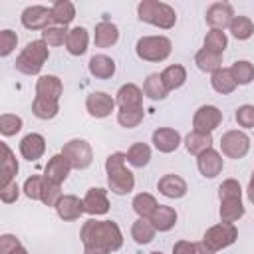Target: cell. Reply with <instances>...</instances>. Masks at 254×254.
Returning a JSON list of instances; mask_svg holds the SVG:
<instances>
[{
    "label": "cell",
    "instance_id": "cell-8",
    "mask_svg": "<svg viewBox=\"0 0 254 254\" xmlns=\"http://www.w3.org/2000/svg\"><path fill=\"white\" fill-rule=\"evenodd\" d=\"M135 50L145 62H163L171 54V40L165 36H145L137 42Z\"/></svg>",
    "mask_w": 254,
    "mask_h": 254
},
{
    "label": "cell",
    "instance_id": "cell-50",
    "mask_svg": "<svg viewBox=\"0 0 254 254\" xmlns=\"http://www.w3.org/2000/svg\"><path fill=\"white\" fill-rule=\"evenodd\" d=\"M248 198L254 202V173H252V179H250V185H248Z\"/></svg>",
    "mask_w": 254,
    "mask_h": 254
},
{
    "label": "cell",
    "instance_id": "cell-47",
    "mask_svg": "<svg viewBox=\"0 0 254 254\" xmlns=\"http://www.w3.org/2000/svg\"><path fill=\"white\" fill-rule=\"evenodd\" d=\"M18 194H20V190H18V185H16V181H14V183H10L8 187L0 189V198H2V202H6V204L14 202V200L18 198Z\"/></svg>",
    "mask_w": 254,
    "mask_h": 254
},
{
    "label": "cell",
    "instance_id": "cell-32",
    "mask_svg": "<svg viewBox=\"0 0 254 254\" xmlns=\"http://www.w3.org/2000/svg\"><path fill=\"white\" fill-rule=\"evenodd\" d=\"M155 226L151 224V220L147 218H139L133 222V228H131V236L137 244H149L153 238H155Z\"/></svg>",
    "mask_w": 254,
    "mask_h": 254
},
{
    "label": "cell",
    "instance_id": "cell-42",
    "mask_svg": "<svg viewBox=\"0 0 254 254\" xmlns=\"http://www.w3.org/2000/svg\"><path fill=\"white\" fill-rule=\"evenodd\" d=\"M20 129H22V119H20L18 115L4 113V115L0 117V131H2V135L10 137V135H16Z\"/></svg>",
    "mask_w": 254,
    "mask_h": 254
},
{
    "label": "cell",
    "instance_id": "cell-23",
    "mask_svg": "<svg viewBox=\"0 0 254 254\" xmlns=\"http://www.w3.org/2000/svg\"><path fill=\"white\" fill-rule=\"evenodd\" d=\"M157 187H159V192L169 198H181L187 194V183L179 175H165Z\"/></svg>",
    "mask_w": 254,
    "mask_h": 254
},
{
    "label": "cell",
    "instance_id": "cell-27",
    "mask_svg": "<svg viewBox=\"0 0 254 254\" xmlns=\"http://www.w3.org/2000/svg\"><path fill=\"white\" fill-rule=\"evenodd\" d=\"M95 46L97 48H107V46H113L117 40H119V30L115 24L111 22H99L95 26Z\"/></svg>",
    "mask_w": 254,
    "mask_h": 254
},
{
    "label": "cell",
    "instance_id": "cell-1",
    "mask_svg": "<svg viewBox=\"0 0 254 254\" xmlns=\"http://www.w3.org/2000/svg\"><path fill=\"white\" fill-rule=\"evenodd\" d=\"M79 238L83 242V254H111L121 248L123 234L111 220H87L81 226Z\"/></svg>",
    "mask_w": 254,
    "mask_h": 254
},
{
    "label": "cell",
    "instance_id": "cell-19",
    "mask_svg": "<svg viewBox=\"0 0 254 254\" xmlns=\"http://www.w3.org/2000/svg\"><path fill=\"white\" fill-rule=\"evenodd\" d=\"M46 151V141L40 133H28L20 141V153L28 161H38Z\"/></svg>",
    "mask_w": 254,
    "mask_h": 254
},
{
    "label": "cell",
    "instance_id": "cell-16",
    "mask_svg": "<svg viewBox=\"0 0 254 254\" xmlns=\"http://www.w3.org/2000/svg\"><path fill=\"white\" fill-rule=\"evenodd\" d=\"M69 169H71L69 161L60 153V155H54V157L48 161L46 171H44V177H46L50 183H54V185H62V183L67 179Z\"/></svg>",
    "mask_w": 254,
    "mask_h": 254
},
{
    "label": "cell",
    "instance_id": "cell-29",
    "mask_svg": "<svg viewBox=\"0 0 254 254\" xmlns=\"http://www.w3.org/2000/svg\"><path fill=\"white\" fill-rule=\"evenodd\" d=\"M210 83H212L214 91H218V93H222V95L232 93V91H234V87H236V81H234V77H232L230 69H224V67H220V69H216V71L212 73Z\"/></svg>",
    "mask_w": 254,
    "mask_h": 254
},
{
    "label": "cell",
    "instance_id": "cell-35",
    "mask_svg": "<svg viewBox=\"0 0 254 254\" xmlns=\"http://www.w3.org/2000/svg\"><path fill=\"white\" fill-rule=\"evenodd\" d=\"M194 62L198 65V69L202 71H216L220 69V64H222V56L220 54H214V52H208V50H200L196 56H194Z\"/></svg>",
    "mask_w": 254,
    "mask_h": 254
},
{
    "label": "cell",
    "instance_id": "cell-22",
    "mask_svg": "<svg viewBox=\"0 0 254 254\" xmlns=\"http://www.w3.org/2000/svg\"><path fill=\"white\" fill-rule=\"evenodd\" d=\"M153 143L161 153H173L181 145V135L175 129L163 127V129H157L153 133Z\"/></svg>",
    "mask_w": 254,
    "mask_h": 254
},
{
    "label": "cell",
    "instance_id": "cell-7",
    "mask_svg": "<svg viewBox=\"0 0 254 254\" xmlns=\"http://www.w3.org/2000/svg\"><path fill=\"white\" fill-rule=\"evenodd\" d=\"M24 192H26V196H30L34 200H42L48 206H56L58 200L62 198L60 185H54L46 177H40V175H32L30 179H26Z\"/></svg>",
    "mask_w": 254,
    "mask_h": 254
},
{
    "label": "cell",
    "instance_id": "cell-6",
    "mask_svg": "<svg viewBox=\"0 0 254 254\" xmlns=\"http://www.w3.org/2000/svg\"><path fill=\"white\" fill-rule=\"evenodd\" d=\"M48 56H50V52H48V44L44 40L30 42L16 58V69L26 75H36L44 67V62L48 60Z\"/></svg>",
    "mask_w": 254,
    "mask_h": 254
},
{
    "label": "cell",
    "instance_id": "cell-21",
    "mask_svg": "<svg viewBox=\"0 0 254 254\" xmlns=\"http://www.w3.org/2000/svg\"><path fill=\"white\" fill-rule=\"evenodd\" d=\"M83 208L89 214H105L109 210V200L103 189H89L83 198Z\"/></svg>",
    "mask_w": 254,
    "mask_h": 254
},
{
    "label": "cell",
    "instance_id": "cell-43",
    "mask_svg": "<svg viewBox=\"0 0 254 254\" xmlns=\"http://www.w3.org/2000/svg\"><path fill=\"white\" fill-rule=\"evenodd\" d=\"M0 254H28L20 240L12 234H2L0 236Z\"/></svg>",
    "mask_w": 254,
    "mask_h": 254
},
{
    "label": "cell",
    "instance_id": "cell-12",
    "mask_svg": "<svg viewBox=\"0 0 254 254\" xmlns=\"http://www.w3.org/2000/svg\"><path fill=\"white\" fill-rule=\"evenodd\" d=\"M222 121V113L214 107V105H202L196 109L194 113V119H192V125H194V131L196 133H206L210 135Z\"/></svg>",
    "mask_w": 254,
    "mask_h": 254
},
{
    "label": "cell",
    "instance_id": "cell-18",
    "mask_svg": "<svg viewBox=\"0 0 254 254\" xmlns=\"http://www.w3.org/2000/svg\"><path fill=\"white\" fill-rule=\"evenodd\" d=\"M117 103L121 109H143V91L133 83H125L117 91Z\"/></svg>",
    "mask_w": 254,
    "mask_h": 254
},
{
    "label": "cell",
    "instance_id": "cell-39",
    "mask_svg": "<svg viewBox=\"0 0 254 254\" xmlns=\"http://www.w3.org/2000/svg\"><path fill=\"white\" fill-rule=\"evenodd\" d=\"M230 73H232L236 85L238 83L240 85H246V83H250L254 79V65L250 62H236V64H232Z\"/></svg>",
    "mask_w": 254,
    "mask_h": 254
},
{
    "label": "cell",
    "instance_id": "cell-51",
    "mask_svg": "<svg viewBox=\"0 0 254 254\" xmlns=\"http://www.w3.org/2000/svg\"><path fill=\"white\" fill-rule=\"evenodd\" d=\"M151 254H163V252H151Z\"/></svg>",
    "mask_w": 254,
    "mask_h": 254
},
{
    "label": "cell",
    "instance_id": "cell-4",
    "mask_svg": "<svg viewBox=\"0 0 254 254\" xmlns=\"http://www.w3.org/2000/svg\"><path fill=\"white\" fill-rule=\"evenodd\" d=\"M125 159L127 155L123 153H113L107 157L105 161V171H107V183L111 192L115 194H125L129 190H133L135 187V179L133 173L125 169Z\"/></svg>",
    "mask_w": 254,
    "mask_h": 254
},
{
    "label": "cell",
    "instance_id": "cell-13",
    "mask_svg": "<svg viewBox=\"0 0 254 254\" xmlns=\"http://www.w3.org/2000/svg\"><path fill=\"white\" fill-rule=\"evenodd\" d=\"M50 22H54L52 8H46V6H28L22 12V24L28 30H46V28H50Z\"/></svg>",
    "mask_w": 254,
    "mask_h": 254
},
{
    "label": "cell",
    "instance_id": "cell-2",
    "mask_svg": "<svg viewBox=\"0 0 254 254\" xmlns=\"http://www.w3.org/2000/svg\"><path fill=\"white\" fill-rule=\"evenodd\" d=\"M62 95V81L56 75H42L36 83V99L32 113L38 119H54L58 115V101Z\"/></svg>",
    "mask_w": 254,
    "mask_h": 254
},
{
    "label": "cell",
    "instance_id": "cell-15",
    "mask_svg": "<svg viewBox=\"0 0 254 254\" xmlns=\"http://www.w3.org/2000/svg\"><path fill=\"white\" fill-rule=\"evenodd\" d=\"M85 107H87L89 115L101 119V117H107V115L113 111L115 101L111 99V95H107V93H103V91H93V93L87 95Z\"/></svg>",
    "mask_w": 254,
    "mask_h": 254
},
{
    "label": "cell",
    "instance_id": "cell-45",
    "mask_svg": "<svg viewBox=\"0 0 254 254\" xmlns=\"http://www.w3.org/2000/svg\"><path fill=\"white\" fill-rule=\"evenodd\" d=\"M18 44V36L12 32V30H2L0 32V56L6 58L12 54V50L16 48Z\"/></svg>",
    "mask_w": 254,
    "mask_h": 254
},
{
    "label": "cell",
    "instance_id": "cell-9",
    "mask_svg": "<svg viewBox=\"0 0 254 254\" xmlns=\"http://www.w3.org/2000/svg\"><path fill=\"white\" fill-rule=\"evenodd\" d=\"M236 236H238V230H236V226H234L232 222H220V224H216V226H212V228H208V230L204 232L202 242H204L212 252H216V250H220V248L230 246V244L236 240Z\"/></svg>",
    "mask_w": 254,
    "mask_h": 254
},
{
    "label": "cell",
    "instance_id": "cell-40",
    "mask_svg": "<svg viewBox=\"0 0 254 254\" xmlns=\"http://www.w3.org/2000/svg\"><path fill=\"white\" fill-rule=\"evenodd\" d=\"M226 44H228V40H226V36H224L222 30H210L206 34V38H204V50L214 52V54H220V56H222Z\"/></svg>",
    "mask_w": 254,
    "mask_h": 254
},
{
    "label": "cell",
    "instance_id": "cell-10",
    "mask_svg": "<svg viewBox=\"0 0 254 254\" xmlns=\"http://www.w3.org/2000/svg\"><path fill=\"white\" fill-rule=\"evenodd\" d=\"M62 155L69 161V165L73 169H87L93 161V153H91V147L87 141L83 139H71L64 145L62 149Z\"/></svg>",
    "mask_w": 254,
    "mask_h": 254
},
{
    "label": "cell",
    "instance_id": "cell-25",
    "mask_svg": "<svg viewBox=\"0 0 254 254\" xmlns=\"http://www.w3.org/2000/svg\"><path fill=\"white\" fill-rule=\"evenodd\" d=\"M149 220H151V224L155 226V230L167 232V230H171V228L175 226V222H177V212H175L171 206L159 204L157 210L153 212V216H151Z\"/></svg>",
    "mask_w": 254,
    "mask_h": 254
},
{
    "label": "cell",
    "instance_id": "cell-37",
    "mask_svg": "<svg viewBox=\"0 0 254 254\" xmlns=\"http://www.w3.org/2000/svg\"><path fill=\"white\" fill-rule=\"evenodd\" d=\"M149 159H151V149L145 143H133L127 151V161L133 167H145L149 163Z\"/></svg>",
    "mask_w": 254,
    "mask_h": 254
},
{
    "label": "cell",
    "instance_id": "cell-46",
    "mask_svg": "<svg viewBox=\"0 0 254 254\" xmlns=\"http://www.w3.org/2000/svg\"><path fill=\"white\" fill-rule=\"evenodd\" d=\"M236 121L240 127H254V107L242 105L240 109H236Z\"/></svg>",
    "mask_w": 254,
    "mask_h": 254
},
{
    "label": "cell",
    "instance_id": "cell-34",
    "mask_svg": "<svg viewBox=\"0 0 254 254\" xmlns=\"http://www.w3.org/2000/svg\"><path fill=\"white\" fill-rule=\"evenodd\" d=\"M161 79H163L165 87L171 91V89H177V87H181V85L185 83L187 71H185L183 65H169V67H165V71L161 73Z\"/></svg>",
    "mask_w": 254,
    "mask_h": 254
},
{
    "label": "cell",
    "instance_id": "cell-5",
    "mask_svg": "<svg viewBox=\"0 0 254 254\" xmlns=\"http://www.w3.org/2000/svg\"><path fill=\"white\" fill-rule=\"evenodd\" d=\"M137 14H139V20L143 22H149L153 26H159L163 30H169L175 26L177 22V14L175 10L165 4V2H157V0H143L139 6H137Z\"/></svg>",
    "mask_w": 254,
    "mask_h": 254
},
{
    "label": "cell",
    "instance_id": "cell-3",
    "mask_svg": "<svg viewBox=\"0 0 254 254\" xmlns=\"http://www.w3.org/2000/svg\"><path fill=\"white\" fill-rule=\"evenodd\" d=\"M218 196H220V218H222V222H232L234 224V220L244 216L242 189H240L238 181L226 179L218 189Z\"/></svg>",
    "mask_w": 254,
    "mask_h": 254
},
{
    "label": "cell",
    "instance_id": "cell-49",
    "mask_svg": "<svg viewBox=\"0 0 254 254\" xmlns=\"http://www.w3.org/2000/svg\"><path fill=\"white\" fill-rule=\"evenodd\" d=\"M194 254H214V252H212L204 242H196V244H194Z\"/></svg>",
    "mask_w": 254,
    "mask_h": 254
},
{
    "label": "cell",
    "instance_id": "cell-33",
    "mask_svg": "<svg viewBox=\"0 0 254 254\" xmlns=\"http://www.w3.org/2000/svg\"><path fill=\"white\" fill-rule=\"evenodd\" d=\"M157 200H155V196L153 194H149V192H141V194H137L135 198H133V208H135V212L141 216V218H151L153 216V212L157 210Z\"/></svg>",
    "mask_w": 254,
    "mask_h": 254
},
{
    "label": "cell",
    "instance_id": "cell-17",
    "mask_svg": "<svg viewBox=\"0 0 254 254\" xmlns=\"http://www.w3.org/2000/svg\"><path fill=\"white\" fill-rule=\"evenodd\" d=\"M56 212H58V216L64 218V220H77V218L85 212L83 200H79V198L73 196V194H65V196H62V198L58 200Z\"/></svg>",
    "mask_w": 254,
    "mask_h": 254
},
{
    "label": "cell",
    "instance_id": "cell-11",
    "mask_svg": "<svg viewBox=\"0 0 254 254\" xmlns=\"http://www.w3.org/2000/svg\"><path fill=\"white\" fill-rule=\"evenodd\" d=\"M220 149L230 159H242L250 149V139H248L246 133H242L238 129H232V131H226L220 137Z\"/></svg>",
    "mask_w": 254,
    "mask_h": 254
},
{
    "label": "cell",
    "instance_id": "cell-24",
    "mask_svg": "<svg viewBox=\"0 0 254 254\" xmlns=\"http://www.w3.org/2000/svg\"><path fill=\"white\" fill-rule=\"evenodd\" d=\"M87 42H89V36H87V30L77 26L73 30L67 32V40H65V48L71 56H81L85 54L87 50Z\"/></svg>",
    "mask_w": 254,
    "mask_h": 254
},
{
    "label": "cell",
    "instance_id": "cell-28",
    "mask_svg": "<svg viewBox=\"0 0 254 254\" xmlns=\"http://www.w3.org/2000/svg\"><path fill=\"white\" fill-rule=\"evenodd\" d=\"M2 167H0V173H2V189L4 187H8L10 183H14V177H16V173H18V161L14 159V155H12V151H10V147L6 145V143H2Z\"/></svg>",
    "mask_w": 254,
    "mask_h": 254
},
{
    "label": "cell",
    "instance_id": "cell-31",
    "mask_svg": "<svg viewBox=\"0 0 254 254\" xmlns=\"http://www.w3.org/2000/svg\"><path fill=\"white\" fill-rule=\"evenodd\" d=\"M185 145H187L189 153H192V155L198 157V155L204 153L206 149H212V137L206 135V133H196V131H192V133L187 135Z\"/></svg>",
    "mask_w": 254,
    "mask_h": 254
},
{
    "label": "cell",
    "instance_id": "cell-30",
    "mask_svg": "<svg viewBox=\"0 0 254 254\" xmlns=\"http://www.w3.org/2000/svg\"><path fill=\"white\" fill-rule=\"evenodd\" d=\"M52 18L56 24H60L62 28L67 26L73 18H75V8L69 0H58L54 6H52Z\"/></svg>",
    "mask_w": 254,
    "mask_h": 254
},
{
    "label": "cell",
    "instance_id": "cell-26",
    "mask_svg": "<svg viewBox=\"0 0 254 254\" xmlns=\"http://www.w3.org/2000/svg\"><path fill=\"white\" fill-rule=\"evenodd\" d=\"M89 73L99 77V79H109L115 73V62L109 56L97 54L89 60Z\"/></svg>",
    "mask_w": 254,
    "mask_h": 254
},
{
    "label": "cell",
    "instance_id": "cell-44",
    "mask_svg": "<svg viewBox=\"0 0 254 254\" xmlns=\"http://www.w3.org/2000/svg\"><path fill=\"white\" fill-rule=\"evenodd\" d=\"M141 119H143V109H121L117 113V121L127 129L137 127L141 123Z\"/></svg>",
    "mask_w": 254,
    "mask_h": 254
},
{
    "label": "cell",
    "instance_id": "cell-38",
    "mask_svg": "<svg viewBox=\"0 0 254 254\" xmlns=\"http://www.w3.org/2000/svg\"><path fill=\"white\" fill-rule=\"evenodd\" d=\"M230 32L236 40H248L254 32V24L250 22V18L246 16H234V20L230 22Z\"/></svg>",
    "mask_w": 254,
    "mask_h": 254
},
{
    "label": "cell",
    "instance_id": "cell-20",
    "mask_svg": "<svg viewBox=\"0 0 254 254\" xmlns=\"http://www.w3.org/2000/svg\"><path fill=\"white\" fill-rule=\"evenodd\" d=\"M196 165H198V171H200L204 177L214 179V177L222 171V157H220L214 149H206L204 153L198 155Z\"/></svg>",
    "mask_w": 254,
    "mask_h": 254
},
{
    "label": "cell",
    "instance_id": "cell-48",
    "mask_svg": "<svg viewBox=\"0 0 254 254\" xmlns=\"http://www.w3.org/2000/svg\"><path fill=\"white\" fill-rule=\"evenodd\" d=\"M173 254H194V244L187 242V240H181L173 246Z\"/></svg>",
    "mask_w": 254,
    "mask_h": 254
},
{
    "label": "cell",
    "instance_id": "cell-14",
    "mask_svg": "<svg viewBox=\"0 0 254 254\" xmlns=\"http://www.w3.org/2000/svg\"><path fill=\"white\" fill-rule=\"evenodd\" d=\"M234 20L232 6L226 2H214L206 10V22L212 26V30H224Z\"/></svg>",
    "mask_w": 254,
    "mask_h": 254
},
{
    "label": "cell",
    "instance_id": "cell-36",
    "mask_svg": "<svg viewBox=\"0 0 254 254\" xmlns=\"http://www.w3.org/2000/svg\"><path fill=\"white\" fill-rule=\"evenodd\" d=\"M143 93H145L147 97H151V99H165L167 93H169V89L165 87V83H163V79H161L159 73H151V75L145 79Z\"/></svg>",
    "mask_w": 254,
    "mask_h": 254
},
{
    "label": "cell",
    "instance_id": "cell-41",
    "mask_svg": "<svg viewBox=\"0 0 254 254\" xmlns=\"http://www.w3.org/2000/svg\"><path fill=\"white\" fill-rule=\"evenodd\" d=\"M42 40L48 44V46H62L65 40H67V30L62 28V26H54V28H46L42 32Z\"/></svg>",
    "mask_w": 254,
    "mask_h": 254
}]
</instances>
